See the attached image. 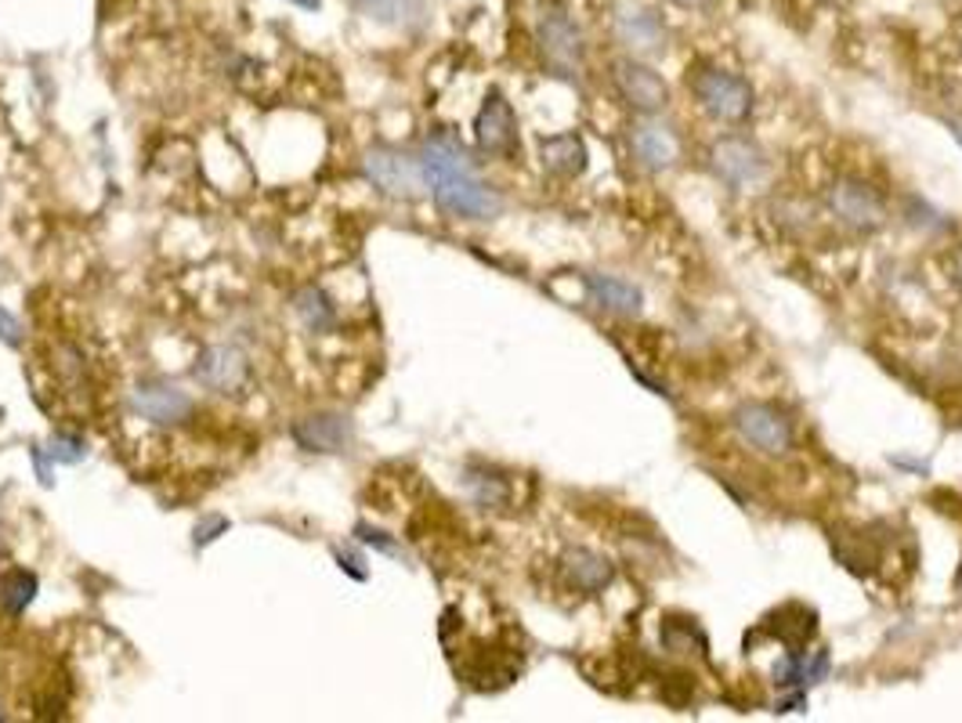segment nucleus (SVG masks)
Wrapping results in <instances>:
<instances>
[{
	"label": "nucleus",
	"mask_w": 962,
	"mask_h": 723,
	"mask_svg": "<svg viewBox=\"0 0 962 723\" xmlns=\"http://www.w3.org/2000/svg\"><path fill=\"white\" fill-rule=\"evenodd\" d=\"M463 485H468L471 499L478 506H503L510 499V485L507 477L500 471H489V467H471L468 477H463Z\"/></svg>",
	"instance_id": "19"
},
{
	"label": "nucleus",
	"mask_w": 962,
	"mask_h": 723,
	"mask_svg": "<svg viewBox=\"0 0 962 723\" xmlns=\"http://www.w3.org/2000/svg\"><path fill=\"white\" fill-rule=\"evenodd\" d=\"M949 127H952V135H955V141L962 145V123H959V120H949Z\"/></svg>",
	"instance_id": "28"
},
{
	"label": "nucleus",
	"mask_w": 962,
	"mask_h": 723,
	"mask_svg": "<svg viewBox=\"0 0 962 723\" xmlns=\"http://www.w3.org/2000/svg\"><path fill=\"white\" fill-rule=\"evenodd\" d=\"M539 159L558 178H576L587 170V141L579 135H553L539 141Z\"/></svg>",
	"instance_id": "17"
},
{
	"label": "nucleus",
	"mask_w": 962,
	"mask_h": 723,
	"mask_svg": "<svg viewBox=\"0 0 962 723\" xmlns=\"http://www.w3.org/2000/svg\"><path fill=\"white\" fill-rule=\"evenodd\" d=\"M420 167H424V181L434 192V202L445 214L471 217V221H489V217L500 214V196L478 178L463 145L449 135H434L424 145Z\"/></svg>",
	"instance_id": "1"
},
{
	"label": "nucleus",
	"mask_w": 962,
	"mask_h": 723,
	"mask_svg": "<svg viewBox=\"0 0 962 723\" xmlns=\"http://www.w3.org/2000/svg\"><path fill=\"white\" fill-rule=\"evenodd\" d=\"M713 170L720 174V178L727 185L735 188H746V185H756L764 174V152L756 149V145L749 138H738V135H727L720 138L717 145H713Z\"/></svg>",
	"instance_id": "9"
},
{
	"label": "nucleus",
	"mask_w": 962,
	"mask_h": 723,
	"mask_svg": "<svg viewBox=\"0 0 962 723\" xmlns=\"http://www.w3.org/2000/svg\"><path fill=\"white\" fill-rule=\"evenodd\" d=\"M355 532H359V539H362V543H370V546H376V549H384V554H391V557H399V554H402V549H399L395 543H391L384 532H376V528H370V525H359Z\"/></svg>",
	"instance_id": "25"
},
{
	"label": "nucleus",
	"mask_w": 962,
	"mask_h": 723,
	"mask_svg": "<svg viewBox=\"0 0 962 723\" xmlns=\"http://www.w3.org/2000/svg\"><path fill=\"white\" fill-rule=\"evenodd\" d=\"M558 564H561L565 586H572L576 593H587V597L608 590L611 578H616V564L587 546H568Z\"/></svg>",
	"instance_id": "13"
},
{
	"label": "nucleus",
	"mask_w": 962,
	"mask_h": 723,
	"mask_svg": "<svg viewBox=\"0 0 962 723\" xmlns=\"http://www.w3.org/2000/svg\"><path fill=\"white\" fill-rule=\"evenodd\" d=\"M366 174L370 181L376 188H384L387 196H416L420 188H424V167H420V159L405 156V152H395V149H376L366 156Z\"/></svg>",
	"instance_id": "7"
},
{
	"label": "nucleus",
	"mask_w": 962,
	"mask_h": 723,
	"mask_svg": "<svg viewBox=\"0 0 962 723\" xmlns=\"http://www.w3.org/2000/svg\"><path fill=\"white\" fill-rule=\"evenodd\" d=\"M735 430L746 438L756 453L764 456H785L793 448V427L789 419H785L782 409H775V405L767 402H746L738 405L735 416H732Z\"/></svg>",
	"instance_id": "4"
},
{
	"label": "nucleus",
	"mask_w": 962,
	"mask_h": 723,
	"mask_svg": "<svg viewBox=\"0 0 962 723\" xmlns=\"http://www.w3.org/2000/svg\"><path fill=\"white\" fill-rule=\"evenodd\" d=\"M662 644L677 655H706V633L691 618H666Z\"/></svg>",
	"instance_id": "21"
},
{
	"label": "nucleus",
	"mask_w": 962,
	"mask_h": 723,
	"mask_svg": "<svg viewBox=\"0 0 962 723\" xmlns=\"http://www.w3.org/2000/svg\"><path fill=\"white\" fill-rule=\"evenodd\" d=\"M130 405H135L138 416H145L149 424H159V427H174L193 416V398H188L181 387L164 384V380L141 384L135 395H130Z\"/></svg>",
	"instance_id": "10"
},
{
	"label": "nucleus",
	"mask_w": 962,
	"mask_h": 723,
	"mask_svg": "<svg viewBox=\"0 0 962 723\" xmlns=\"http://www.w3.org/2000/svg\"><path fill=\"white\" fill-rule=\"evenodd\" d=\"M611 29H616V40L630 51L651 55L666 43L662 19L648 4H637V0H622V4H616V11H611Z\"/></svg>",
	"instance_id": "6"
},
{
	"label": "nucleus",
	"mask_w": 962,
	"mask_h": 723,
	"mask_svg": "<svg viewBox=\"0 0 962 723\" xmlns=\"http://www.w3.org/2000/svg\"><path fill=\"white\" fill-rule=\"evenodd\" d=\"M949 271H952V279L959 283V289H962V250H955L952 254V260H949Z\"/></svg>",
	"instance_id": "27"
},
{
	"label": "nucleus",
	"mask_w": 962,
	"mask_h": 723,
	"mask_svg": "<svg viewBox=\"0 0 962 723\" xmlns=\"http://www.w3.org/2000/svg\"><path fill=\"white\" fill-rule=\"evenodd\" d=\"M48 456L55 463H80L87 456V442L80 438V434H51Z\"/></svg>",
	"instance_id": "23"
},
{
	"label": "nucleus",
	"mask_w": 962,
	"mask_h": 723,
	"mask_svg": "<svg viewBox=\"0 0 962 723\" xmlns=\"http://www.w3.org/2000/svg\"><path fill=\"white\" fill-rule=\"evenodd\" d=\"M0 340H4V344H19L22 340L19 318H14L11 311H4V308H0Z\"/></svg>",
	"instance_id": "26"
},
{
	"label": "nucleus",
	"mask_w": 962,
	"mask_h": 723,
	"mask_svg": "<svg viewBox=\"0 0 962 723\" xmlns=\"http://www.w3.org/2000/svg\"><path fill=\"white\" fill-rule=\"evenodd\" d=\"M222 532H228V521H225V517H203L199 525H196V546L214 543Z\"/></svg>",
	"instance_id": "24"
},
{
	"label": "nucleus",
	"mask_w": 962,
	"mask_h": 723,
	"mask_svg": "<svg viewBox=\"0 0 962 723\" xmlns=\"http://www.w3.org/2000/svg\"><path fill=\"white\" fill-rule=\"evenodd\" d=\"M582 286H587V294L601 304L605 311H616V315H637L640 308H645V294L626 283V279H616V275H601V271H590L582 275Z\"/></svg>",
	"instance_id": "15"
},
{
	"label": "nucleus",
	"mask_w": 962,
	"mask_h": 723,
	"mask_svg": "<svg viewBox=\"0 0 962 723\" xmlns=\"http://www.w3.org/2000/svg\"><path fill=\"white\" fill-rule=\"evenodd\" d=\"M630 152L640 167L648 170H666L677 159V138L669 135V127L640 120L630 127Z\"/></svg>",
	"instance_id": "14"
},
{
	"label": "nucleus",
	"mask_w": 962,
	"mask_h": 723,
	"mask_svg": "<svg viewBox=\"0 0 962 723\" xmlns=\"http://www.w3.org/2000/svg\"><path fill=\"white\" fill-rule=\"evenodd\" d=\"M366 19L395 29H420L428 19V0H352Z\"/></svg>",
	"instance_id": "18"
},
{
	"label": "nucleus",
	"mask_w": 962,
	"mask_h": 723,
	"mask_svg": "<svg viewBox=\"0 0 962 723\" xmlns=\"http://www.w3.org/2000/svg\"><path fill=\"white\" fill-rule=\"evenodd\" d=\"M297 315L312 333H326V329H333V323H337V308H333L330 297L315 286L297 294Z\"/></svg>",
	"instance_id": "20"
},
{
	"label": "nucleus",
	"mask_w": 962,
	"mask_h": 723,
	"mask_svg": "<svg viewBox=\"0 0 962 723\" xmlns=\"http://www.w3.org/2000/svg\"><path fill=\"white\" fill-rule=\"evenodd\" d=\"M33 593H37V575L33 572L14 568V572H8L4 578H0V601H4V607L11 615H22L29 607V601H33Z\"/></svg>",
	"instance_id": "22"
},
{
	"label": "nucleus",
	"mask_w": 962,
	"mask_h": 723,
	"mask_svg": "<svg viewBox=\"0 0 962 723\" xmlns=\"http://www.w3.org/2000/svg\"><path fill=\"white\" fill-rule=\"evenodd\" d=\"M674 4H680V8H698L703 0H674Z\"/></svg>",
	"instance_id": "30"
},
{
	"label": "nucleus",
	"mask_w": 962,
	"mask_h": 723,
	"mask_svg": "<svg viewBox=\"0 0 962 723\" xmlns=\"http://www.w3.org/2000/svg\"><path fill=\"white\" fill-rule=\"evenodd\" d=\"M474 141L481 152L489 156H510L518 145V120H514V109H510V101L492 91L485 98V106H481L478 120H474Z\"/></svg>",
	"instance_id": "8"
},
{
	"label": "nucleus",
	"mask_w": 962,
	"mask_h": 723,
	"mask_svg": "<svg viewBox=\"0 0 962 723\" xmlns=\"http://www.w3.org/2000/svg\"><path fill=\"white\" fill-rule=\"evenodd\" d=\"M828 207H833L843 221L854 228H880L886 221V207L876 196V188H868L865 181H836L828 188Z\"/></svg>",
	"instance_id": "11"
},
{
	"label": "nucleus",
	"mask_w": 962,
	"mask_h": 723,
	"mask_svg": "<svg viewBox=\"0 0 962 723\" xmlns=\"http://www.w3.org/2000/svg\"><path fill=\"white\" fill-rule=\"evenodd\" d=\"M536 37H539V51H543L547 66L553 69V77L576 80L582 69V33L572 14L558 4L543 8L536 22Z\"/></svg>",
	"instance_id": "2"
},
{
	"label": "nucleus",
	"mask_w": 962,
	"mask_h": 723,
	"mask_svg": "<svg viewBox=\"0 0 962 723\" xmlns=\"http://www.w3.org/2000/svg\"><path fill=\"white\" fill-rule=\"evenodd\" d=\"M294 4H301L304 11H315V8H318V0H294Z\"/></svg>",
	"instance_id": "29"
},
{
	"label": "nucleus",
	"mask_w": 962,
	"mask_h": 723,
	"mask_svg": "<svg viewBox=\"0 0 962 723\" xmlns=\"http://www.w3.org/2000/svg\"><path fill=\"white\" fill-rule=\"evenodd\" d=\"M294 438L308 453H341L352 442V424L347 416H308L294 427Z\"/></svg>",
	"instance_id": "16"
},
{
	"label": "nucleus",
	"mask_w": 962,
	"mask_h": 723,
	"mask_svg": "<svg viewBox=\"0 0 962 723\" xmlns=\"http://www.w3.org/2000/svg\"><path fill=\"white\" fill-rule=\"evenodd\" d=\"M246 376H251L246 355L239 351V347H228V344L207 347L196 361V380L203 387L217 390V395H232V390H239L246 384Z\"/></svg>",
	"instance_id": "12"
},
{
	"label": "nucleus",
	"mask_w": 962,
	"mask_h": 723,
	"mask_svg": "<svg viewBox=\"0 0 962 723\" xmlns=\"http://www.w3.org/2000/svg\"><path fill=\"white\" fill-rule=\"evenodd\" d=\"M691 87H695V98L703 101V106L717 116V120H724V123L749 120L753 87L742 77H735V72L717 69V66H703V69H695Z\"/></svg>",
	"instance_id": "3"
},
{
	"label": "nucleus",
	"mask_w": 962,
	"mask_h": 723,
	"mask_svg": "<svg viewBox=\"0 0 962 723\" xmlns=\"http://www.w3.org/2000/svg\"><path fill=\"white\" fill-rule=\"evenodd\" d=\"M611 77H616V83H619V95L630 101L637 112H662L666 109L669 87L651 66L637 62V58H619V62L611 66Z\"/></svg>",
	"instance_id": "5"
}]
</instances>
